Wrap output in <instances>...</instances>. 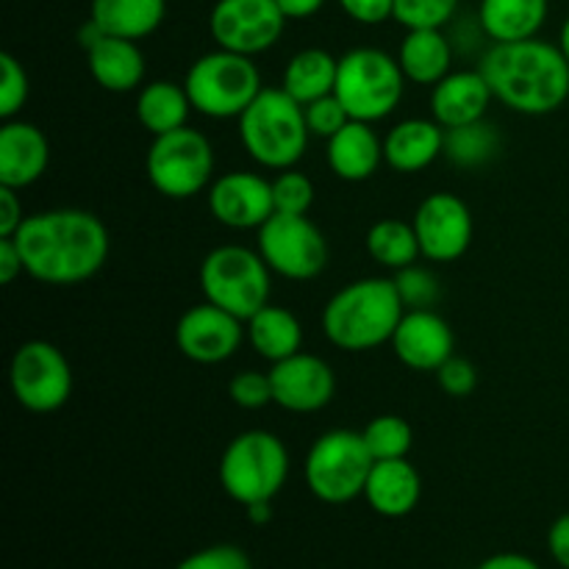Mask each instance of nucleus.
<instances>
[{"mask_svg":"<svg viewBox=\"0 0 569 569\" xmlns=\"http://www.w3.org/2000/svg\"><path fill=\"white\" fill-rule=\"evenodd\" d=\"M14 244L26 276L44 287H78L98 276L111 253L106 222L87 209H48L28 214Z\"/></svg>","mask_w":569,"mask_h":569,"instance_id":"f257e3e1","label":"nucleus"},{"mask_svg":"<svg viewBox=\"0 0 569 569\" xmlns=\"http://www.w3.org/2000/svg\"><path fill=\"white\" fill-rule=\"evenodd\" d=\"M478 70L487 78L495 100L517 114H553L569 100V61L559 44L539 37L489 44Z\"/></svg>","mask_w":569,"mask_h":569,"instance_id":"f03ea898","label":"nucleus"},{"mask_svg":"<svg viewBox=\"0 0 569 569\" xmlns=\"http://www.w3.org/2000/svg\"><path fill=\"white\" fill-rule=\"evenodd\" d=\"M406 309L392 278H359L328 298L320 315L322 333L345 353H365L392 342Z\"/></svg>","mask_w":569,"mask_h":569,"instance_id":"7ed1b4c3","label":"nucleus"},{"mask_svg":"<svg viewBox=\"0 0 569 569\" xmlns=\"http://www.w3.org/2000/svg\"><path fill=\"white\" fill-rule=\"evenodd\" d=\"M239 139L264 170H292L309 148L306 111L283 87H264L239 117Z\"/></svg>","mask_w":569,"mask_h":569,"instance_id":"20e7f679","label":"nucleus"},{"mask_svg":"<svg viewBox=\"0 0 569 569\" xmlns=\"http://www.w3.org/2000/svg\"><path fill=\"white\" fill-rule=\"evenodd\" d=\"M289 450L278 433L250 428L237 433L220 456V487L233 503H272L287 487Z\"/></svg>","mask_w":569,"mask_h":569,"instance_id":"39448f33","label":"nucleus"},{"mask_svg":"<svg viewBox=\"0 0 569 569\" xmlns=\"http://www.w3.org/2000/svg\"><path fill=\"white\" fill-rule=\"evenodd\" d=\"M183 87L192 109L209 120H239L264 89L253 56L222 48L198 56L183 76Z\"/></svg>","mask_w":569,"mask_h":569,"instance_id":"423d86ee","label":"nucleus"},{"mask_svg":"<svg viewBox=\"0 0 569 569\" xmlns=\"http://www.w3.org/2000/svg\"><path fill=\"white\" fill-rule=\"evenodd\" d=\"M406 76L398 56L381 48H353L339 56L337 98L353 120L381 122L398 111L406 94Z\"/></svg>","mask_w":569,"mask_h":569,"instance_id":"0eeeda50","label":"nucleus"},{"mask_svg":"<svg viewBox=\"0 0 569 569\" xmlns=\"http://www.w3.org/2000/svg\"><path fill=\"white\" fill-rule=\"evenodd\" d=\"M372 459L361 431L333 428L317 437L303 461V481L320 503L345 506L365 495Z\"/></svg>","mask_w":569,"mask_h":569,"instance_id":"6e6552de","label":"nucleus"},{"mask_svg":"<svg viewBox=\"0 0 569 569\" xmlns=\"http://www.w3.org/2000/svg\"><path fill=\"white\" fill-rule=\"evenodd\" d=\"M200 289L209 303L248 322L270 303L272 270L259 250L244 244H220L200 261Z\"/></svg>","mask_w":569,"mask_h":569,"instance_id":"1a4fd4ad","label":"nucleus"},{"mask_svg":"<svg viewBox=\"0 0 569 569\" xmlns=\"http://www.w3.org/2000/svg\"><path fill=\"white\" fill-rule=\"evenodd\" d=\"M150 187L170 200H189L214 181V148L198 128H178L150 142L144 156Z\"/></svg>","mask_w":569,"mask_h":569,"instance_id":"9d476101","label":"nucleus"},{"mask_svg":"<svg viewBox=\"0 0 569 569\" xmlns=\"http://www.w3.org/2000/svg\"><path fill=\"white\" fill-rule=\"evenodd\" d=\"M256 250L276 276L289 281L322 276L331 259L326 233L306 214H272L256 231Z\"/></svg>","mask_w":569,"mask_h":569,"instance_id":"9b49d317","label":"nucleus"},{"mask_svg":"<svg viewBox=\"0 0 569 569\" xmlns=\"http://www.w3.org/2000/svg\"><path fill=\"white\" fill-rule=\"evenodd\" d=\"M11 395L31 415H53L72 395V367L67 356L44 339H28L9 365Z\"/></svg>","mask_w":569,"mask_h":569,"instance_id":"f8f14e48","label":"nucleus"},{"mask_svg":"<svg viewBox=\"0 0 569 569\" xmlns=\"http://www.w3.org/2000/svg\"><path fill=\"white\" fill-rule=\"evenodd\" d=\"M287 22L276 0H217L209 11V33L217 48L253 59L281 42Z\"/></svg>","mask_w":569,"mask_h":569,"instance_id":"ddd939ff","label":"nucleus"},{"mask_svg":"<svg viewBox=\"0 0 569 569\" xmlns=\"http://www.w3.org/2000/svg\"><path fill=\"white\" fill-rule=\"evenodd\" d=\"M417 239H420L422 259L433 264H448L459 261L470 250L476 220L472 211L459 194L453 192H431L411 217Z\"/></svg>","mask_w":569,"mask_h":569,"instance_id":"4468645a","label":"nucleus"},{"mask_svg":"<svg viewBox=\"0 0 569 569\" xmlns=\"http://www.w3.org/2000/svg\"><path fill=\"white\" fill-rule=\"evenodd\" d=\"M244 339H248L244 320L209 300L187 309L176 322V345L181 356L203 367L233 359Z\"/></svg>","mask_w":569,"mask_h":569,"instance_id":"2eb2a0df","label":"nucleus"},{"mask_svg":"<svg viewBox=\"0 0 569 569\" xmlns=\"http://www.w3.org/2000/svg\"><path fill=\"white\" fill-rule=\"evenodd\" d=\"M209 214L231 231H259L272 214V181L259 172L228 170L209 187Z\"/></svg>","mask_w":569,"mask_h":569,"instance_id":"dca6fc26","label":"nucleus"},{"mask_svg":"<svg viewBox=\"0 0 569 569\" xmlns=\"http://www.w3.org/2000/svg\"><path fill=\"white\" fill-rule=\"evenodd\" d=\"M272 403L292 415H315L337 398L331 365L315 353H295L270 367Z\"/></svg>","mask_w":569,"mask_h":569,"instance_id":"f3484780","label":"nucleus"},{"mask_svg":"<svg viewBox=\"0 0 569 569\" xmlns=\"http://www.w3.org/2000/svg\"><path fill=\"white\" fill-rule=\"evenodd\" d=\"M392 353L415 372H437L456 356V333L437 309L406 311L392 333Z\"/></svg>","mask_w":569,"mask_h":569,"instance_id":"a211bd4d","label":"nucleus"},{"mask_svg":"<svg viewBox=\"0 0 569 569\" xmlns=\"http://www.w3.org/2000/svg\"><path fill=\"white\" fill-rule=\"evenodd\" d=\"M50 142L28 120H6L0 128V187L28 189L48 172Z\"/></svg>","mask_w":569,"mask_h":569,"instance_id":"6ab92c4d","label":"nucleus"},{"mask_svg":"<svg viewBox=\"0 0 569 569\" xmlns=\"http://www.w3.org/2000/svg\"><path fill=\"white\" fill-rule=\"evenodd\" d=\"M492 100V89L478 67L476 70H453L437 87H431V117L445 131L470 126V122L487 120Z\"/></svg>","mask_w":569,"mask_h":569,"instance_id":"aec40b11","label":"nucleus"},{"mask_svg":"<svg viewBox=\"0 0 569 569\" xmlns=\"http://www.w3.org/2000/svg\"><path fill=\"white\" fill-rule=\"evenodd\" d=\"M439 156H445V128L433 117L400 120L383 137V161L403 176L428 170Z\"/></svg>","mask_w":569,"mask_h":569,"instance_id":"412c9836","label":"nucleus"},{"mask_svg":"<svg viewBox=\"0 0 569 569\" xmlns=\"http://www.w3.org/2000/svg\"><path fill=\"white\" fill-rule=\"evenodd\" d=\"M361 498L378 517L400 520L409 517L422 500V476L409 459H389L372 465Z\"/></svg>","mask_w":569,"mask_h":569,"instance_id":"4be33fe9","label":"nucleus"},{"mask_svg":"<svg viewBox=\"0 0 569 569\" xmlns=\"http://www.w3.org/2000/svg\"><path fill=\"white\" fill-rule=\"evenodd\" d=\"M326 161L337 178L348 183L370 181L383 161V137L372 128V122L350 120L337 137L326 142Z\"/></svg>","mask_w":569,"mask_h":569,"instance_id":"5701e85b","label":"nucleus"},{"mask_svg":"<svg viewBox=\"0 0 569 569\" xmlns=\"http://www.w3.org/2000/svg\"><path fill=\"white\" fill-rule=\"evenodd\" d=\"M89 76L111 94H128L144 87V53L139 42L120 37H103L87 50Z\"/></svg>","mask_w":569,"mask_h":569,"instance_id":"b1692460","label":"nucleus"},{"mask_svg":"<svg viewBox=\"0 0 569 569\" xmlns=\"http://www.w3.org/2000/svg\"><path fill=\"white\" fill-rule=\"evenodd\" d=\"M398 61L409 83L437 87L445 76L453 72V39L445 33V28H415V31H406V37L400 39Z\"/></svg>","mask_w":569,"mask_h":569,"instance_id":"393cba45","label":"nucleus"},{"mask_svg":"<svg viewBox=\"0 0 569 569\" xmlns=\"http://www.w3.org/2000/svg\"><path fill=\"white\" fill-rule=\"evenodd\" d=\"M550 14V0H481L478 26L492 44L539 37Z\"/></svg>","mask_w":569,"mask_h":569,"instance_id":"a878e982","label":"nucleus"},{"mask_svg":"<svg viewBox=\"0 0 569 569\" xmlns=\"http://www.w3.org/2000/svg\"><path fill=\"white\" fill-rule=\"evenodd\" d=\"M167 17V0H92L89 20L106 37L139 39L150 37L161 28Z\"/></svg>","mask_w":569,"mask_h":569,"instance_id":"bb28decb","label":"nucleus"},{"mask_svg":"<svg viewBox=\"0 0 569 569\" xmlns=\"http://www.w3.org/2000/svg\"><path fill=\"white\" fill-rule=\"evenodd\" d=\"M137 120L150 137H161V133L178 131L189 122L192 114V100H189L187 87L170 78H159V81H148L142 89H137Z\"/></svg>","mask_w":569,"mask_h":569,"instance_id":"cd10ccee","label":"nucleus"},{"mask_svg":"<svg viewBox=\"0 0 569 569\" xmlns=\"http://www.w3.org/2000/svg\"><path fill=\"white\" fill-rule=\"evenodd\" d=\"M244 331H248V342L256 356L270 365H278L303 350V326L283 306L267 303L244 322Z\"/></svg>","mask_w":569,"mask_h":569,"instance_id":"c85d7f7f","label":"nucleus"},{"mask_svg":"<svg viewBox=\"0 0 569 569\" xmlns=\"http://www.w3.org/2000/svg\"><path fill=\"white\" fill-rule=\"evenodd\" d=\"M339 59L328 53L326 48H306L298 50L287 61L281 76V87L298 100L300 106L311 103L317 98H326L337 89Z\"/></svg>","mask_w":569,"mask_h":569,"instance_id":"c756f323","label":"nucleus"},{"mask_svg":"<svg viewBox=\"0 0 569 569\" xmlns=\"http://www.w3.org/2000/svg\"><path fill=\"white\" fill-rule=\"evenodd\" d=\"M365 242H367V253H370V259L392 272L403 270V267L409 264H417L422 256L415 226L403 220H395V217L372 222Z\"/></svg>","mask_w":569,"mask_h":569,"instance_id":"7c9ffc66","label":"nucleus"},{"mask_svg":"<svg viewBox=\"0 0 569 569\" xmlns=\"http://www.w3.org/2000/svg\"><path fill=\"white\" fill-rule=\"evenodd\" d=\"M500 153V133L492 122L478 120L470 126L445 131V159L459 170L487 167Z\"/></svg>","mask_w":569,"mask_h":569,"instance_id":"2f4dec72","label":"nucleus"},{"mask_svg":"<svg viewBox=\"0 0 569 569\" xmlns=\"http://www.w3.org/2000/svg\"><path fill=\"white\" fill-rule=\"evenodd\" d=\"M367 448H370L372 459L389 461V459H409L411 445H415V431L409 422L398 415H378L361 431Z\"/></svg>","mask_w":569,"mask_h":569,"instance_id":"473e14b6","label":"nucleus"},{"mask_svg":"<svg viewBox=\"0 0 569 569\" xmlns=\"http://www.w3.org/2000/svg\"><path fill=\"white\" fill-rule=\"evenodd\" d=\"M392 281L400 300H403L406 311L433 309L439 303V298H442V283H439L437 272L422 267L420 261L395 272Z\"/></svg>","mask_w":569,"mask_h":569,"instance_id":"72a5a7b5","label":"nucleus"},{"mask_svg":"<svg viewBox=\"0 0 569 569\" xmlns=\"http://www.w3.org/2000/svg\"><path fill=\"white\" fill-rule=\"evenodd\" d=\"M461 0H395V22L415 31V28H445L459 11Z\"/></svg>","mask_w":569,"mask_h":569,"instance_id":"f704fd0d","label":"nucleus"},{"mask_svg":"<svg viewBox=\"0 0 569 569\" xmlns=\"http://www.w3.org/2000/svg\"><path fill=\"white\" fill-rule=\"evenodd\" d=\"M276 214H309L315 206V183L300 170H281L272 178Z\"/></svg>","mask_w":569,"mask_h":569,"instance_id":"c9c22d12","label":"nucleus"},{"mask_svg":"<svg viewBox=\"0 0 569 569\" xmlns=\"http://www.w3.org/2000/svg\"><path fill=\"white\" fill-rule=\"evenodd\" d=\"M28 94H31V81L22 61L14 53H0V117L14 120L28 103Z\"/></svg>","mask_w":569,"mask_h":569,"instance_id":"e433bc0d","label":"nucleus"},{"mask_svg":"<svg viewBox=\"0 0 569 569\" xmlns=\"http://www.w3.org/2000/svg\"><path fill=\"white\" fill-rule=\"evenodd\" d=\"M306 111V126H309L311 137H320V139H331L337 137L339 131H342L345 126H348L353 117H350V111L345 109L342 100L337 98V92L326 94V98H317L311 100V103L303 106Z\"/></svg>","mask_w":569,"mask_h":569,"instance_id":"4c0bfd02","label":"nucleus"},{"mask_svg":"<svg viewBox=\"0 0 569 569\" xmlns=\"http://www.w3.org/2000/svg\"><path fill=\"white\" fill-rule=\"evenodd\" d=\"M228 398L242 411H259L272 403V381L270 372L242 370L228 383Z\"/></svg>","mask_w":569,"mask_h":569,"instance_id":"58836bf2","label":"nucleus"},{"mask_svg":"<svg viewBox=\"0 0 569 569\" xmlns=\"http://www.w3.org/2000/svg\"><path fill=\"white\" fill-rule=\"evenodd\" d=\"M176 569H253V561L239 545L220 542L194 550L187 559L178 561Z\"/></svg>","mask_w":569,"mask_h":569,"instance_id":"ea45409f","label":"nucleus"},{"mask_svg":"<svg viewBox=\"0 0 569 569\" xmlns=\"http://www.w3.org/2000/svg\"><path fill=\"white\" fill-rule=\"evenodd\" d=\"M433 378H437L439 389H442L445 395H450V398H470L478 387L476 365L461 359V356H450V359L433 372Z\"/></svg>","mask_w":569,"mask_h":569,"instance_id":"a19ab883","label":"nucleus"},{"mask_svg":"<svg viewBox=\"0 0 569 569\" xmlns=\"http://www.w3.org/2000/svg\"><path fill=\"white\" fill-rule=\"evenodd\" d=\"M337 3L359 26H381L395 17V0H337Z\"/></svg>","mask_w":569,"mask_h":569,"instance_id":"79ce46f5","label":"nucleus"},{"mask_svg":"<svg viewBox=\"0 0 569 569\" xmlns=\"http://www.w3.org/2000/svg\"><path fill=\"white\" fill-rule=\"evenodd\" d=\"M26 217L20 189L0 187V237H14L22 222H26Z\"/></svg>","mask_w":569,"mask_h":569,"instance_id":"37998d69","label":"nucleus"},{"mask_svg":"<svg viewBox=\"0 0 569 569\" xmlns=\"http://www.w3.org/2000/svg\"><path fill=\"white\" fill-rule=\"evenodd\" d=\"M548 553L561 569H569V511L556 517L548 531Z\"/></svg>","mask_w":569,"mask_h":569,"instance_id":"c03bdc74","label":"nucleus"},{"mask_svg":"<svg viewBox=\"0 0 569 569\" xmlns=\"http://www.w3.org/2000/svg\"><path fill=\"white\" fill-rule=\"evenodd\" d=\"M20 276H26V264H22V256L17 250L14 239L0 237V283L9 287Z\"/></svg>","mask_w":569,"mask_h":569,"instance_id":"a18cd8bd","label":"nucleus"},{"mask_svg":"<svg viewBox=\"0 0 569 569\" xmlns=\"http://www.w3.org/2000/svg\"><path fill=\"white\" fill-rule=\"evenodd\" d=\"M476 569H542V565L526 553H495L483 559Z\"/></svg>","mask_w":569,"mask_h":569,"instance_id":"49530a36","label":"nucleus"},{"mask_svg":"<svg viewBox=\"0 0 569 569\" xmlns=\"http://www.w3.org/2000/svg\"><path fill=\"white\" fill-rule=\"evenodd\" d=\"M287 20H309L326 9L328 0H276Z\"/></svg>","mask_w":569,"mask_h":569,"instance_id":"de8ad7c7","label":"nucleus"},{"mask_svg":"<svg viewBox=\"0 0 569 569\" xmlns=\"http://www.w3.org/2000/svg\"><path fill=\"white\" fill-rule=\"evenodd\" d=\"M244 515L253 526H267L272 520V503H253V506H244Z\"/></svg>","mask_w":569,"mask_h":569,"instance_id":"09e8293b","label":"nucleus"},{"mask_svg":"<svg viewBox=\"0 0 569 569\" xmlns=\"http://www.w3.org/2000/svg\"><path fill=\"white\" fill-rule=\"evenodd\" d=\"M559 50L561 53H565V59L569 61V14H567V20L561 22V31H559Z\"/></svg>","mask_w":569,"mask_h":569,"instance_id":"8fccbe9b","label":"nucleus"}]
</instances>
